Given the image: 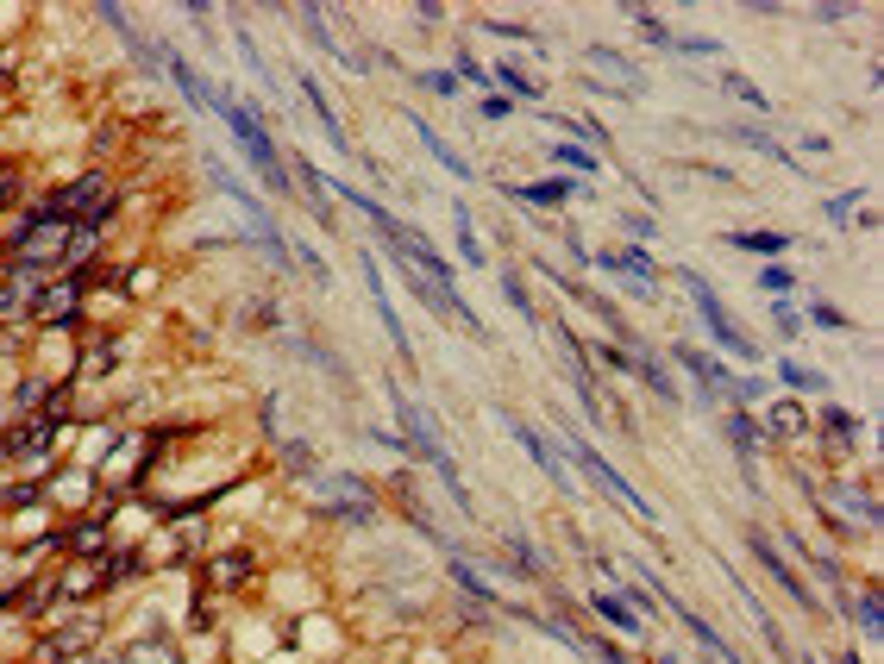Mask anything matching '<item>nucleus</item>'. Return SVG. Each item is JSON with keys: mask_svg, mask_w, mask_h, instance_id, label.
Masks as SVG:
<instances>
[{"mask_svg": "<svg viewBox=\"0 0 884 664\" xmlns=\"http://www.w3.org/2000/svg\"><path fill=\"white\" fill-rule=\"evenodd\" d=\"M759 282H765V289H790V270L772 264V270H759Z\"/></svg>", "mask_w": 884, "mask_h": 664, "instance_id": "f704fd0d", "label": "nucleus"}, {"mask_svg": "<svg viewBox=\"0 0 884 664\" xmlns=\"http://www.w3.org/2000/svg\"><path fill=\"white\" fill-rule=\"evenodd\" d=\"M19 301H26V289H19V282H13V289H0V320H7Z\"/></svg>", "mask_w": 884, "mask_h": 664, "instance_id": "473e14b6", "label": "nucleus"}, {"mask_svg": "<svg viewBox=\"0 0 884 664\" xmlns=\"http://www.w3.org/2000/svg\"><path fill=\"white\" fill-rule=\"evenodd\" d=\"M678 276H684V289L696 295V314H703V326L715 332V345H721V351H734V358H753V364H759L753 339H747V332H740V326H734L728 314H721V295H715V289H709V282L696 276V270H678Z\"/></svg>", "mask_w": 884, "mask_h": 664, "instance_id": "f03ea898", "label": "nucleus"}, {"mask_svg": "<svg viewBox=\"0 0 884 664\" xmlns=\"http://www.w3.org/2000/svg\"><path fill=\"white\" fill-rule=\"evenodd\" d=\"M452 583H464V596H471V602H490V596H496V589L483 583V577H477V571H471V564H464L458 552H452Z\"/></svg>", "mask_w": 884, "mask_h": 664, "instance_id": "aec40b11", "label": "nucleus"}, {"mask_svg": "<svg viewBox=\"0 0 884 664\" xmlns=\"http://www.w3.org/2000/svg\"><path fill=\"white\" fill-rule=\"evenodd\" d=\"M803 664H809V658H803Z\"/></svg>", "mask_w": 884, "mask_h": 664, "instance_id": "58836bf2", "label": "nucleus"}, {"mask_svg": "<svg viewBox=\"0 0 884 664\" xmlns=\"http://www.w3.org/2000/svg\"><path fill=\"white\" fill-rule=\"evenodd\" d=\"M552 163H571L577 176H596V170H602V157L584 151V145H552Z\"/></svg>", "mask_w": 884, "mask_h": 664, "instance_id": "6ab92c4d", "label": "nucleus"}, {"mask_svg": "<svg viewBox=\"0 0 884 664\" xmlns=\"http://www.w3.org/2000/svg\"><path fill=\"white\" fill-rule=\"evenodd\" d=\"M728 245H734V251H759V257H784V251H790L784 232H728Z\"/></svg>", "mask_w": 884, "mask_h": 664, "instance_id": "4468645a", "label": "nucleus"}, {"mask_svg": "<svg viewBox=\"0 0 884 664\" xmlns=\"http://www.w3.org/2000/svg\"><path fill=\"white\" fill-rule=\"evenodd\" d=\"M828 426H834V439H859V414L847 408H828Z\"/></svg>", "mask_w": 884, "mask_h": 664, "instance_id": "a878e982", "label": "nucleus"}, {"mask_svg": "<svg viewBox=\"0 0 884 664\" xmlns=\"http://www.w3.org/2000/svg\"><path fill=\"white\" fill-rule=\"evenodd\" d=\"M452 226H458V257H464V264H483V245H477V232H471V220H464V207L452 213Z\"/></svg>", "mask_w": 884, "mask_h": 664, "instance_id": "4be33fe9", "label": "nucleus"}, {"mask_svg": "<svg viewBox=\"0 0 884 664\" xmlns=\"http://www.w3.org/2000/svg\"><path fill=\"white\" fill-rule=\"evenodd\" d=\"M57 545H69V552H107V527L101 520H82V527H69Z\"/></svg>", "mask_w": 884, "mask_h": 664, "instance_id": "dca6fc26", "label": "nucleus"}, {"mask_svg": "<svg viewBox=\"0 0 884 664\" xmlns=\"http://www.w3.org/2000/svg\"><path fill=\"white\" fill-rule=\"evenodd\" d=\"M596 658H602V664H627V658H621L615 646H602V639H596Z\"/></svg>", "mask_w": 884, "mask_h": 664, "instance_id": "c9c22d12", "label": "nucleus"}, {"mask_svg": "<svg viewBox=\"0 0 884 664\" xmlns=\"http://www.w3.org/2000/svg\"><path fill=\"white\" fill-rule=\"evenodd\" d=\"M157 63H164V69H170V82H176L182 94H189V107H207V113H220V94L207 88V82L195 76V69H189V63L176 57V51H164V44H157Z\"/></svg>", "mask_w": 884, "mask_h": 664, "instance_id": "6e6552de", "label": "nucleus"}, {"mask_svg": "<svg viewBox=\"0 0 884 664\" xmlns=\"http://www.w3.org/2000/svg\"><path fill=\"white\" fill-rule=\"evenodd\" d=\"M721 88H728V94H734V101H747L753 113H765V94H759V88H753L747 76H721Z\"/></svg>", "mask_w": 884, "mask_h": 664, "instance_id": "393cba45", "label": "nucleus"}, {"mask_svg": "<svg viewBox=\"0 0 884 664\" xmlns=\"http://www.w3.org/2000/svg\"><path fill=\"white\" fill-rule=\"evenodd\" d=\"M728 132L740 138V145H753L759 157H772V163H784V170H797V163H790V151L778 145V138H772V132H759V126H728Z\"/></svg>", "mask_w": 884, "mask_h": 664, "instance_id": "ddd939ff", "label": "nucleus"}, {"mask_svg": "<svg viewBox=\"0 0 884 664\" xmlns=\"http://www.w3.org/2000/svg\"><path fill=\"white\" fill-rule=\"evenodd\" d=\"M364 289H370V301H377V314H383V332L402 345V358H408V332H402V314L389 307V289H383V270L377 264H364Z\"/></svg>", "mask_w": 884, "mask_h": 664, "instance_id": "9d476101", "label": "nucleus"}, {"mask_svg": "<svg viewBox=\"0 0 884 664\" xmlns=\"http://www.w3.org/2000/svg\"><path fill=\"white\" fill-rule=\"evenodd\" d=\"M778 433H803V408H790V401H784V408H778Z\"/></svg>", "mask_w": 884, "mask_h": 664, "instance_id": "7c9ffc66", "label": "nucleus"}, {"mask_svg": "<svg viewBox=\"0 0 884 664\" xmlns=\"http://www.w3.org/2000/svg\"><path fill=\"white\" fill-rule=\"evenodd\" d=\"M659 664H678V658H659Z\"/></svg>", "mask_w": 884, "mask_h": 664, "instance_id": "4c0bfd02", "label": "nucleus"}, {"mask_svg": "<svg viewBox=\"0 0 884 664\" xmlns=\"http://www.w3.org/2000/svg\"><path fill=\"white\" fill-rule=\"evenodd\" d=\"M634 370H640V376H646V383H653V389H659L665 401H678V383H671V370H665V364L653 358V351H640V358H634Z\"/></svg>", "mask_w": 884, "mask_h": 664, "instance_id": "f3484780", "label": "nucleus"}, {"mask_svg": "<svg viewBox=\"0 0 884 664\" xmlns=\"http://www.w3.org/2000/svg\"><path fill=\"white\" fill-rule=\"evenodd\" d=\"M433 94H458V76H446V69H439V76H421Z\"/></svg>", "mask_w": 884, "mask_h": 664, "instance_id": "2f4dec72", "label": "nucleus"}, {"mask_svg": "<svg viewBox=\"0 0 884 664\" xmlns=\"http://www.w3.org/2000/svg\"><path fill=\"white\" fill-rule=\"evenodd\" d=\"M301 94H308V107H314V120H320V132L333 138V151H345V157H352V138H345V126H339V113H333V101H327V94H320V82H314V76H301Z\"/></svg>", "mask_w": 884, "mask_h": 664, "instance_id": "1a4fd4ad", "label": "nucleus"}, {"mask_svg": "<svg viewBox=\"0 0 884 664\" xmlns=\"http://www.w3.org/2000/svg\"><path fill=\"white\" fill-rule=\"evenodd\" d=\"M477 113H483V120H508V113H515V107H508V94H490V101H483Z\"/></svg>", "mask_w": 884, "mask_h": 664, "instance_id": "c756f323", "label": "nucleus"}, {"mask_svg": "<svg viewBox=\"0 0 884 664\" xmlns=\"http://www.w3.org/2000/svg\"><path fill=\"white\" fill-rule=\"evenodd\" d=\"M76 307H82V276H63L57 289L44 282V289L32 295V314L51 320V326H69V320H76Z\"/></svg>", "mask_w": 884, "mask_h": 664, "instance_id": "0eeeda50", "label": "nucleus"}, {"mask_svg": "<svg viewBox=\"0 0 884 664\" xmlns=\"http://www.w3.org/2000/svg\"><path fill=\"white\" fill-rule=\"evenodd\" d=\"M859 627H866V633H878V596H872V589L859 596Z\"/></svg>", "mask_w": 884, "mask_h": 664, "instance_id": "c85d7f7f", "label": "nucleus"}, {"mask_svg": "<svg viewBox=\"0 0 884 664\" xmlns=\"http://www.w3.org/2000/svg\"><path fill=\"white\" fill-rule=\"evenodd\" d=\"M728 439L740 445V458H753V445H759V426L747 414H728Z\"/></svg>", "mask_w": 884, "mask_h": 664, "instance_id": "5701e85b", "label": "nucleus"}, {"mask_svg": "<svg viewBox=\"0 0 884 664\" xmlns=\"http://www.w3.org/2000/svg\"><path fill=\"white\" fill-rule=\"evenodd\" d=\"M747 545H753V558L765 564V571H772L784 589H790V602H797L803 614H816V589H809L803 577H797V564H784V552H778V545L772 539H765V533H747Z\"/></svg>", "mask_w": 884, "mask_h": 664, "instance_id": "20e7f679", "label": "nucleus"}, {"mask_svg": "<svg viewBox=\"0 0 884 664\" xmlns=\"http://www.w3.org/2000/svg\"><path fill=\"white\" fill-rule=\"evenodd\" d=\"M828 220H853V195H834L828 201Z\"/></svg>", "mask_w": 884, "mask_h": 664, "instance_id": "72a5a7b5", "label": "nucleus"}, {"mask_svg": "<svg viewBox=\"0 0 884 664\" xmlns=\"http://www.w3.org/2000/svg\"><path fill=\"white\" fill-rule=\"evenodd\" d=\"M220 120H226V132L239 138V151L251 157V170H258L270 188H289V176H283V157H276V145H270V132H264V120L258 113H245L239 101H226L220 94Z\"/></svg>", "mask_w": 884, "mask_h": 664, "instance_id": "f257e3e1", "label": "nucleus"}, {"mask_svg": "<svg viewBox=\"0 0 884 664\" xmlns=\"http://www.w3.org/2000/svg\"><path fill=\"white\" fill-rule=\"evenodd\" d=\"M101 201H107V176L88 170V176H76L69 188H57L51 201H38V213H51V220H63V226H82Z\"/></svg>", "mask_w": 884, "mask_h": 664, "instance_id": "7ed1b4c3", "label": "nucleus"}, {"mask_svg": "<svg viewBox=\"0 0 884 664\" xmlns=\"http://www.w3.org/2000/svg\"><path fill=\"white\" fill-rule=\"evenodd\" d=\"M809 320L828 326V332H853V320L841 314V307H828V301H809Z\"/></svg>", "mask_w": 884, "mask_h": 664, "instance_id": "b1692460", "label": "nucleus"}, {"mask_svg": "<svg viewBox=\"0 0 884 664\" xmlns=\"http://www.w3.org/2000/svg\"><path fill=\"white\" fill-rule=\"evenodd\" d=\"M571 458H577V464H584V470H590V483H602V489H609V495H621V502H627V508H634L640 520H653V508H646V502H640V489H634V483H627V477H621V470H615V464H602V458L590 452V445H584V439H571Z\"/></svg>", "mask_w": 884, "mask_h": 664, "instance_id": "39448f33", "label": "nucleus"}, {"mask_svg": "<svg viewBox=\"0 0 884 664\" xmlns=\"http://www.w3.org/2000/svg\"><path fill=\"white\" fill-rule=\"evenodd\" d=\"M245 571H251V558H245V552H232V558H220V577H226V583H239Z\"/></svg>", "mask_w": 884, "mask_h": 664, "instance_id": "cd10ccee", "label": "nucleus"}, {"mask_svg": "<svg viewBox=\"0 0 884 664\" xmlns=\"http://www.w3.org/2000/svg\"><path fill=\"white\" fill-rule=\"evenodd\" d=\"M841 664H866V658H853V652H847V658H841Z\"/></svg>", "mask_w": 884, "mask_h": 664, "instance_id": "e433bc0d", "label": "nucleus"}, {"mask_svg": "<svg viewBox=\"0 0 884 664\" xmlns=\"http://www.w3.org/2000/svg\"><path fill=\"white\" fill-rule=\"evenodd\" d=\"M502 195H508V201H527V207H558V201H571V195H577V188H571V182H558V176H552V182H533V188H521V182H508V188H502Z\"/></svg>", "mask_w": 884, "mask_h": 664, "instance_id": "9b49d317", "label": "nucleus"}, {"mask_svg": "<svg viewBox=\"0 0 884 664\" xmlns=\"http://www.w3.org/2000/svg\"><path fill=\"white\" fill-rule=\"evenodd\" d=\"M414 132H421V145H427V151H433L439 163H446V170H452L458 182H471V163H464V157H458V151H452V145H446V138H439V132H433L427 120H414Z\"/></svg>", "mask_w": 884, "mask_h": 664, "instance_id": "f8f14e48", "label": "nucleus"}, {"mask_svg": "<svg viewBox=\"0 0 884 664\" xmlns=\"http://www.w3.org/2000/svg\"><path fill=\"white\" fill-rule=\"evenodd\" d=\"M678 51H690V57H721V44L715 38H671Z\"/></svg>", "mask_w": 884, "mask_h": 664, "instance_id": "bb28decb", "label": "nucleus"}, {"mask_svg": "<svg viewBox=\"0 0 884 664\" xmlns=\"http://www.w3.org/2000/svg\"><path fill=\"white\" fill-rule=\"evenodd\" d=\"M590 608H596V614H602V621H609V627H621V633H640V614L627 608L621 596H602V589H596V596H590Z\"/></svg>", "mask_w": 884, "mask_h": 664, "instance_id": "2eb2a0df", "label": "nucleus"}, {"mask_svg": "<svg viewBox=\"0 0 884 664\" xmlns=\"http://www.w3.org/2000/svg\"><path fill=\"white\" fill-rule=\"evenodd\" d=\"M778 383H784V389H809V395H816V389H828V376H822V370H803V364H778Z\"/></svg>", "mask_w": 884, "mask_h": 664, "instance_id": "412c9836", "label": "nucleus"}, {"mask_svg": "<svg viewBox=\"0 0 884 664\" xmlns=\"http://www.w3.org/2000/svg\"><path fill=\"white\" fill-rule=\"evenodd\" d=\"M490 82H502L508 94H521V101H540V82H533V76H521L515 63H496V76H490Z\"/></svg>", "mask_w": 884, "mask_h": 664, "instance_id": "a211bd4d", "label": "nucleus"}, {"mask_svg": "<svg viewBox=\"0 0 884 664\" xmlns=\"http://www.w3.org/2000/svg\"><path fill=\"white\" fill-rule=\"evenodd\" d=\"M502 426H508V433H515V439L527 445V458H533V464H540L546 477H552V489H571V470L558 464V452H552V445H546V433H540V426H527L521 414H502Z\"/></svg>", "mask_w": 884, "mask_h": 664, "instance_id": "423d86ee", "label": "nucleus"}]
</instances>
